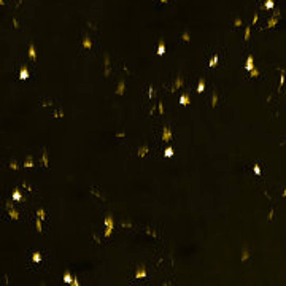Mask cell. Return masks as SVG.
<instances>
[{
	"label": "cell",
	"mask_w": 286,
	"mask_h": 286,
	"mask_svg": "<svg viewBox=\"0 0 286 286\" xmlns=\"http://www.w3.org/2000/svg\"><path fill=\"white\" fill-rule=\"evenodd\" d=\"M21 78H27V72H26V70L21 72Z\"/></svg>",
	"instance_id": "10"
},
{
	"label": "cell",
	"mask_w": 286,
	"mask_h": 286,
	"mask_svg": "<svg viewBox=\"0 0 286 286\" xmlns=\"http://www.w3.org/2000/svg\"><path fill=\"white\" fill-rule=\"evenodd\" d=\"M10 216H11L13 219H18V218H19V213H18L16 210H11V211H10Z\"/></svg>",
	"instance_id": "2"
},
{
	"label": "cell",
	"mask_w": 286,
	"mask_h": 286,
	"mask_svg": "<svg viewBox=\"0 0 286 286\" xmlns=\"http://www.w3.org/2000/svg\"><path fill=\"white\" fill-rule=\"evenodd\" d=\"M189 103V97H181V105H188Z\"/></svg>",
	"instance_id": "5"
},
{
	"label": "cell",
	"mask_w": 286,
	"mask_h": 286,
	"mask_svg": "<svg viewBox=\"0 0 286 286\" xmlns=\"http://www.w3.org/2000/svg\"><path fill=\"white\" fill-rule=\"evenodd\" d=\"M211 105H216V92L211 94Z\"/></svg>",
	"instance_id": "7"
},
{
	"label": "cell",
	"mask_w": 286,
	"mask_h": 286,
	"mask_svg": "<svg viewBox=\"0 0 286 286\" xmlns=\"http://www.w3.org/2000/svg\"><path fill=\"white\" fill-rule=\"evenodd\" d=\"M37 215H38L40 218H45V211H43V210H38V213H37Z\"/></svg>",
	"instance_id": "9"
},
{
	"label": "cell",
	"mask_w": 286,
	"mask_h": 286,
	"mask_svg": "<svg viewBox=\"0 0 286 286\" xmlns=\"http://www.w3.org/2000/svg\"><path fill=\"white\" fill-rule=\"evenodd\" d=\"M29 56L32 61H35V46L33 45H30V48H29Z\"/></svg>",
	"instance_id": "1"
},
{
	"label": "cell",
	"mask_w": 286,
	"mask_h": 286,
	"mask_svg": "<svg viewBox=\"0 0 286 286\" xmlns=\"http://www.w3.org/2000/svg\"><path fill=\"white\" fill-rule=\"evenodd\" d=\"M157 53H159V54H162V53H164V46H159V51H157Z\"/></svg>",
	"instance_id": "11"
},
{
	"label": "cell",
	"mask_w": 286,
	"mask_h": 286,
	"mask_svg": "<svg viewBox=\"0 0 286 286\" xmlns=\"http://www.w3.org/2000/svg\"><path fill=\"white\" fill-rule=\"evenodd\" d=\"M146 151H148V146H145V148H141V150L138 151V156H145V154H146Z\"/></svg>",
	"instance_id": "3"
},
{
	"label": "cell",
	"mask_w": 286,
	"mask_h": 286,
	"mask_svg": "<svg viewBox=\"0 0 286 286\" xmlns=\"http://www.w3.org/2000/svg\"><path fill=\"white\" fill-rule=\"evenodd\" d=\"M11 169H14V170H16V169H18V164H14V162H11Z\"/></svg>",
	"instance_id": "13"
},
{
	"label": "cell",
	"mask_w": 286,
	"mask_h": 286,
	"mask_svg": "<svg viewBox=\"0 0 286 286\" xmlns=\"http://www.w3.org/2000/svg\"><path fill=\"white\" fill-rule=\"evenodd\" d=\"M105 224H107L108 227H113V219H111V218H107V219H105Z\"/></svg>",
	"instance_id": "4"
},
{
	"label": "cell",
	"mask_w": 286,
	"mask_h": 286,
	"mask_svg": "<svg viewBox=\"0 0 286 286\" xmlns=\"http://www.w3.org/2000/svg\"><path fill=\"white\" fill-rule=\"evenodd\" d=\"M143 275H145V272L141 270V272H138V273H137V278H138V277H143Z\"/></svg>",
	"instance_id": "12"
},
{
	"label": "cell",
	"mask_w": 286,
	"mask_h": 286,
	"mask_svg": "<svg viewBox=\"0 0 286 286\" xmlns=\"http://www.w3.org/2000/svg\"><path fill=\"white\" fill-rule=\"evenodd\" d=\"M169 137H170V132H169V129H164V138H165V140H169Z\"/></svg>",
	"instance_id": "6"
},
{
	"label": "cell",
	"mask_w": 286,
	"mask_h": 286,
	"mask_svg": "<svg viewBox=\"0 0 286 286\" xmlns=\"http://www.w3.org/2000/svg\"><path fill=\"white\" fill-rule=\"evenodd\" d=\"M172 154H173V150H172V148H169V150L165 151V156H172Z\"/></svg>",
	"instance_id": "8"
}]
</instances>
